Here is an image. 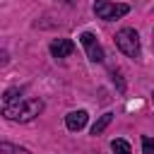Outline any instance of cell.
<instances>
[{"mask_svg":"<svg viewBox=\"0 0 154 154\" xmlns=\"http://www.w3.org/2000/svg\"><path fill=\"white\" fill-rule=\"evenodd\" d=\"M111 120H113V113H103V116H101V118L91 125V135H101V132L111 125Z\"/></svg>","mask_w":154,"mask_h":154,"instance_id":"52a82bcc","label":"cell"},{"mask_svg":"<svg viewBox=\"0 0 154 154\" xmlns=\"http://www.w3.org/2000/svg\"><path fill=\"white\" fill-rule=\"evenodd\" d=\"M116 46L128 58H140V36L135 29H120L116 34Z\"/></svg>","mask_w":154,"mask_h":154,"instance_id":"7a4b0ae2","label":"cell"},{"mask_svg":"<svg viewBox=\"0 0 154 154\" xmlns=\"http://www.w3.org/2000/svg\"><path fill=\"white\" fill-rule=\"evenodd\" d=\"M152 101H154V91H152Z\"/></svg>","mask_w":154,"mask_h":154,"instance_id":"8fae6325","label":"cell"},{"mask_svg":"<svg viewBox=\"0 0 154 154\" xmlns=\"http://www.w3.org/2000/svg\"><path fill=\"white\" fill-rule=\"evenodd\" d=\"M87 111H70L67 116H65V125H67V130H72V132H77V130H82L84 125H87Z\"/></svg>","mask_w":154,"mask_h":154,"instance_id":"8992f818","label":"cell"},{"mask_svg":"<svg viewBox=\"0 0 154 154\" xmlns=\"http://www.w3.org/2000/svg\"><path fill=\"white\" fill-rule=\"evenodd\" d=\"M0 154H29L24 147H14V144H10V142H2L0 144Z\"/></svg>","mask_w":154,"mask_h":154,"instance_id":"9c48e42d","label":"cell"},{"mask_svg":"<svg viewBox=\"0 0 154 154\" xmlns=\"http://www.w3.org/2000/svg\"><path fill=\"white\" fill-rule=\"evenodd\" d=\"M111 149H113V154H130V144L125 140H113Z\"/></svg>","mask_w":154,"mask_h":154,"instance_id":"ba28073f","label":"cell"},{"mask_svg":"<svg viewBox=\"0 0 154 154\" xmlns=\"http://www.w3.org/2000/svg\"><path fill=\"white\" fill-rule=\"evenodd\" d=\"M142 152L144 154H154V137H142Z\"/></svg>","mask_w":154,"mask_h":154,"instance_id":"30bf717a","label":"cell"},{"mask_svg":"<svg viewBox=\"0 0 154 154\" xmlns=\"http://www.w3.org/2000/svg\"><path fill=\"white\" fill-rule=\"evenodd\" d=\"M79 41H82V46H84V51H87L91 63H103V48H101V43L96 41V36L91 31H84L79 36Z\"/></svg>","mask_w":154,"mask_h":154,"instance_id":"277c9868","label":"cell"},{"mask_svg":"<svg viewBox=\"0 0 154 154\" xmlns=\"http://www.w3.org/2000/svg\"><path fill=\"white\" fill-rule=\"evenodd\" d=\"M94 12H96V17L99 19H106V22H111V19H118V17H125L128 12H130V7L128 5H123V2H108V0H96L94 2Z\"/></svg>","mask_w":154,"mask_h":154,"instance_id":"3957f363","label":"cell"},{"mask_svg":"<svg viewBox=\"0 0 154 154\" xmlns=\"http://www.w3.org/2000/svg\"><path fill=\"white\" fill-rule=\"evenodd\" d=\"M41 111H43V101H41V99H22V101L14 103V106H2L5 118H10V120H19V123H29V120H34Z\"/></svg>","mask_w":154,"mask_h":154,"instance_id":"6da1fadb","label":"cell"},{"mask_svg":"<svg viewBox=\"0 0 154 154\" xmlns=\"http://www.w3.org/2000/svg\"><path fill=\"white\" fill-rule=\"evenodd\" d=\"M72 51H75V43L70 38H55L51 43V55L53 58H67Z\"/></svg>","mask_w":154,"mask_h":154,"instance_id":"5b68a950","label":"cell"}]
</instances>
